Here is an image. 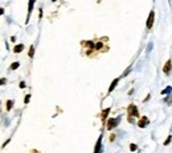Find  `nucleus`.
<instances>
[{"label": "nucleus", "mask_w": 172, "mask_h": 153, "mask_svg": "<svg viewBox=\"0 0 172 153\" xmlns=\"http://www.w3.org/2000/svg\"><path fill=\"white\" fill-rule=\"evenodd\" d=\"M119 79H120V78H115V79H114V81L111 82L110 87H109V90H107V94H111V93H113V90H114V89L117 87V85H118V82H119Z\"/></svg>", "instance_id": "obj_7"}, {"label": "nucleus", "mask_w": 172, "mask_h": 153, "mask_svg": "<svg viewBox=\"0 0 172 153\" xmlns=\"http://www.w3.org/2000/svg\"><path fill=\"white\" fill-rule=\"evenodd\" d=\"M154 20H155V11H151L150 15H148V19H147V29L150 31L154 25Z\"/></svg>", "instance_id": "obj_3"}, {"label": "nucleus", "mask_w": 172, "mask_h": 153, "mask_svg": "<svg viewBox=\"0 0 172 153\" xmlns=\"http://www.w3.org/2000/svg\"><path fill=\"white\" fill-rule=\"evenodd\" d=\"M130 71H131V66H130V67H128V69H127V70H126V71H124V73L122 74V77H127Z\"/></svg>", "instance_id": "obj_18"}, {"label": "nucleus", "mask_w": 172, "mask_h": 153, "mask_svg": "<svg viewBox=\"0 0 172 153\" xmlns=\"http://www.w3.org/2000/svg\"><path fill=\"white\" fill-rule=\"evenodd\" d=\"M127 115H128V122L130 123H134L132 118H138V116H139V112H138V108H136L135 104H130L127 107Z\"/></svg>", "instance_id": "obj_1"}, {"label": "nucleus", "mask_w": 172, "mask_h": 153, "mask_svg": "<svg viewBox=\"0 0 172 153\" xmlns=\"http://www.w3.org/2000/svg\"><path fill=\"white\" fill-rule=\"evenodd\" d=\"M147 124H148V118L147 116H142L140 120L138 122V127H139V128H144Z\"/></svg>", "instance_id": "obj_5"}, {"label": "nucleus", "mask_w": 172, "mask_h": 153, "mask_svg": "<svg viewBox=\"0 0 172 153\" xmlns=\"http://www.w3.org/2000/svg\"><path fill=\"white\" fill-rule=\"evenodd\" d=\"M52 2H56V0H52Z\"/></svg>", "instance_id": "obj_23"}, {"label": "nucleus", "mask_w": 172, "mask_h": 153, "mask_svg": "<svg viewBox=\"0 0 172 153\" xmlns=\"http://www.w3.org/2000/svg\"><path fill=\"white\" fill-rule=\"evenodd\" d=\"M102 46H103L102 42H97V45H95V49H97V50H101V49H102Z\"/></svg>", "instance_id": "obj_16"}, {"label": "nucleus", "mask_w": 172, "mask_h": 153, "mask_svg": "<svg viewBox=\"0 0 172 153\" xmlns=\"http://www.w3.org/2000/svg\"><path fill=\"white\" fill-rule=\"evenodd\" d=\"M29 100H31V95H29V94H28V95H27V97H25V98H24V103H25V104H27V103H28Z\"/></svg>", "instance_id": "obj_19"}, {"label": "nucleus", "mask_w": 172, "mask_h": 153, "mask_svg": "<svg viewBox=\"0 0 172 153\" xmlns=\"http://www.w3.org/2000/svg\"><path fill=\"white\" fill-rule=\"evenodd\" d=\"M28 54H29V57H31V58H33V56H35V46H33V45H32L31 48H29V53H28Z\"/></svg>", "instance_id": "obj_13"}, {"label": "nucleus", "mask_w": 172, "mask_h": 153, "mask_svg": "<svg viewBox=\"0 0 172 153\" xmlns=\"http://www.w3.org/2000/svg\"><path fill=\"white\" fill-rule=\"evenodd\" d=\"M94 153H102V136L98 139L97 144H95V149H94Z\"/></svg>", "instance_id": "obj_6"}, {"label": "nucleus", "mask_w": 172, "mask_h": 153, "mask_svg": "<svg viewBox=\"0 0 172 153\" xmlns=\"http://www.w3.org/2000/svg\"><path fill=\"white\" fill-rule=\"evenodd\" d=\"M163 71H164L166 75H170V74H171V71H172V61L171 60L167 61L166 65L163 66Z\"/></svg>", "instance_id": "obj_4"}, {"label": "nucleus", "mask_w": 172, "mask_h": 153, "mask_svg": "<svg viewBox=\"0 0 172 153\" xmlns=\"http://www.w3.org/2000/svg\"><path fill=\"white\" fill-rule=\"evenodd\" d=\"M33 5H35V0H29V7H28V16H27V23L29 21V17H31V13H32V9H33Z\"/></svg>", "instance_id": "obj_8"}, {"label": "nucleus", "mask_w": 172, "mask_h": 153, "mask_svg": "<svg viewBox=\"0 0 172 153\" xmlns=\"http://www.w3.org/2000/svg\"><path fill=\"white\" fill-rule=\"evenodd\" d=\"M20 89H25V82H20Z\"/></svg>", "instance_id": "obj_20"}, {"label": "nucleus", "mask_w": 172, "mask_h": 153, "mask_svg": "<svg viewBox=\"0 0 172 153\" xmlns=\"http://www.w3.org/2000/svg\"><path fill=\"white\" fill-rule=\"evenodd\" d=\"M138 149V147L135 145V144H130V151H131V152H135Z\"/></svg>", "instance_id": "obj_15"}, {"label": "nucleus", "mask_w": 172, "mask_h": 153, "mask_svg": "<svg viewBox=\"0 0 172 153\" xmlns=\"http://www.w3.org/2000/svg\"><path fill=\"white\" fill-rule=\"evenodd\" d=\"M110 110H111V108H106V110L102 111V114H101V119H102V123H106V119H107V115H109V112H110Z\"/></svg>", "instance_id": "obj_9"}, {"label": "nucleus", "mask_w": 172, "mask_h": 153, "mask_svg": "<svg viewBox=\"0 0 172 153\" xmlns=\"http://www.w3.org/2000/svg\"><path fill=\"white\" fill-rule=\"evenodd\" d=\"M120 123V116H117V118H111V119H109V120L106 122V127H107V129L109 131H111V129H114V128L118 127V124Z\"/></svg>", "instance_id": "obj_2"}, {"label": "nucleus", "mask_w": 172, "mask_h": 153, "mask_svg": "<svg viewBox=\"0 0 172 153\" xmlns=\"http://www.w3.org/2000/svg\"><path fill=\"white\" fill-rule=\"evenodd\" d=\"M171 141H172V136L170 135V136H168V139H167L166 141H164V145H168V144H170Z\"/></svg>", "instance_id": "obj_17"}, {"label": "nucleus", "mask_w": 172, "mask_h": 153, "mask_svg": "<svg viewBox=\"0 0 172 153\" xmlns=\"http://www.w3.org/2000/svg\"><path fill=\"white\" fill-rule=\"evenodd\" d=\"M166 102H168V103H172V95H171L170 98H167V99H166Z\"/></svg>", "instance_id": "obj_21"}, {"label": "nucleus", "mask_w": 172, "mask_h": 153, "mask_svg": "<svg viewBox=\"0 0 172 153\" xmlns=\"http://www.w3.org/2000/svg\"><path fill=\"white\" fill-rule=\"evenodd\" d=\"M171 91H172V87H171V86H168V87H167L166 90H163L162 94H163V95H171Z\"/></svg>", "instance_id": "obj_12"}, {"label": "nucleus", "mask_w": 172, "mask_h": 153, "mask_svg": "<svg viewBox=\"0 0 172 153\" xmlns=\"http://www.w3.org/2000/svg\"><path fill=\"white\" fill-rule=\"evenodd\" d=\"M114 140H115V136L111 135V136H110V141H114Z\"/></svg>", "instance_id": "obj_22"}, {"label": "nucleus", "mask_w": 172, "mask_h": 153, "mask_svg": "<svg viewBox=\"0 0 172 153\" xmlns=\"http://www.w3.org/2000/svg\"><path fill=\"white\" fill-rule=\"evenodd\" d=\"M19 66H20V64H19V62H13V64L11 65V67H10V69H11V70H16V69L19 67Z\"/></svg>", "instance_id": "obj_14"}, {"label": "nucleus", "mask_w": 172, "mask_h": 153, "mask_svg": "<svg viewBox=\"0 0 172 153\" xmlns=\"http://www.w3.org/2000/svg\"><path fill=\"white\" fill-rule=\"evenodd\" d=\"M24 44H19V45H16V46L13 48V52L15 53H21L23 50H24Z\"/></svg>", "instance_id": "obj_10"}, {"label": "nucleus", "mask_w": 172, "mask_h": 153, "mask_svg": "<svg viewBox=\"0 0 172 153\" xmlns=\"http://www.w3.org/2000/svg\"><path fill=\"white\" fill-rule=\"evenodd\" d=\"M12 106H13V100H7V103H6V108H7V111H10V110L12 108Z\"/></svg>", "instance_id": "obj_11"}]
</instances>
